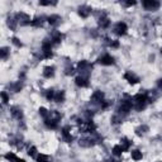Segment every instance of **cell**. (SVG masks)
I'll use <instances>...</instances> for the list:
<instances>
[{"label":"cell","mask_w":162,"mask_h":162,"mask_svg":"<svg viewBox=\"0 0 162 162\" xmlns=\"http://www.w3.org/2000/svg\"><path fill=\"white\" fill-rule=\"evenodd\" d=\"M44 124H46V127L48 129H56L57 125H58V122H56V120L51 119V118H46L44 119Z\"/></svg>","instance_id":"obj_12"},{"label":"cell","mask_w":162,"mask_h":162,"mask_svg":"<svg viewBox=\"0 0 162 162\" xmlns=\"http://www.w3.org/2000/svg\"><path fill=\"white\" fill-rule=\"evenodd\" d=\"M124 5L125 6H133V5H136V1H127V3H124Z\"/></svg>","instance_id":"obj_36"},{"label":"cell","mask_w":162,"mask_h":162,"mask_svg":"<svg viewBox=\"0 0 162 162\" xmlns=\"http://www.w3.org/2000/svg\"><path fill=\"white\" fill-rule=\"evenodd\" d=\"M113 155H115V156H122V153L124 152V149H123V147H122L120 144H117V146H114L113 147Z\"/></svg>","instance_id":"obj_18"},{"label":"cell","mask_w":162,"mask_h":162,"mask_svg":"<svg viewBox=\"0 0 162 162\" xmlns=\"http://www.w3.org/2000/svg\"><path fill=\"white\" fill-rule=\"evenodd\" d=\"M120 146L123 147V149L124 151H127V149H129V147L132 146V142L129 141L128 138H123L122 139V143H120Z\"/></svg>","instance_id":"obj_20"},{"label":"cell","mask_w":162,"mask_h":162,"mask_svg":"<svg viewBox=\"0 0 162 162\" xmlns=\"http://www.w3.org/2000/svg\"><path fill=\"white\" fill-rule=\"evenodd\" d=\"M75 84L77 85L79 87H86L89 85V79L87 76H84V75H80L75 79Z\"/></svg>","instance_id":"obj_6"},{"label":"cell","mask_w":162,"mask_h":162,"mask_svg":"<svg viewBox=\"0 0 162 162\" xmlns=\"http://www.w3.org/2000/svg\"><path fill=\"white\" fill-rule=\"evenodd\" d=\"M143 6H144L146 10L152 11V10L158 9V8H160V3L156 1V0H146V1H143Z\"/></svg>","instance_id":"obj_3"},{"label":"cell","mask_w":162,"mask_h":162,"mask_svg":"<svg viewBox=\"0 0 162 162\" xmlns=\"http://www.w3.org/2000/svg\"><path fill=\"white\" fill-rule=\"evenodd\" d=\"M161 53H162V48H161Z\"/></svg>","instance_id":"obj_39"},{"label":"cell","mask_w":162,"mask_h":162,"mask_svg":"<svg viewBox=\"0 0 162 162\" xmlns=\"http://www.w3.org/2000/svg\"><path fill=\"white\" fill-rule=\"evenodd\" d=\"M56 103H62V101L65 100V91H56L55 94V99H53Z\"/></svg>","instance_id":"obj_16"},{"label":"cell","mask_w":162,"mask_h":162,"mask_svg":"<svg viewBox=\"0 0 162 162\" xmlns=\"http://www.w3.org/2000/svg\"><path fill=\"white\" fill-rule=\"evenodd\" d=\"M11 42H13V44H15L17 47H22V42H20V41H19L17 37H13V38H11Z\"/></svg>","instance_id":"obj_31"},{"label":"cell","mask_w":162,"mask_h":162,"mask_svg":"<svg viewBox=\"0 0 162 162\" xmlns=\"http://www.w3.org/2000/svg\"><path fill=\"white\" fill-rule=\"evenodd\" d=\"M124 79L128 81L129 84H137V82H139V77L137 76L136 74H133L132 71H128V72H125L124 74Z\"/></svg>","instance_id":"obj_4"},{"label":"cell","mask_w":162,"mask_h":162,"mask_svg":"<svg viewBox=\"0 0 162 162\" xmlns=\"http://www.w3.org/2000/svg\"><path fill=\"white\" fill-rule=\"evenodd\" d=\"M39 5H42V6H51V5H56V3H51V1H39Z\"/></svg>","instance_id":"obj_32"},{"label":"cell","mask_w":162,"mask_h":162,"mask_svg":"<svg viewBox=\"0 0 162 162\" xmlns=\"http://www.w3.org/2000/svg\"><path fill=\"white\" fill-rule=\"evenodd\" d=\"M22 87H23L22 82H20V81H18V82H15L13 86H11V90H13L14 92H19L20 90H22Z\"/></svg>","instance_id":"obj_23"},{"label":"cell","mask_w":162,"mask_h":162,"mask_svg":"<svg viewBox=\"0 0 162 162\" xmlns=\"http://www.w3.org/2000/svg\"><path fill=\"white\" fill-rule=\"evenodd\" d=\"M157 86H158L160 89H162V79L158 80V82H157Z\"/></svg>","instance_id":"obj_37"},{"label":"cell","mask_w":162,"mask_h":162,"mask_svg":"<svg viewBox=\"0 0 162 162\" xmlns=\"http://www.w3.org/2000/svg\"><path fill=\"white\" fill-rule=\"evenodd\" d=\"M53 75H55V67L53 66H46L43 68V76L44 77L51 79V77H53Z\"/></svg>","instance_id":"obj_11"},{"label":"cell","mask_w":162,"mask_h":162,"mask_svg":"<svg viewBox=\"0 0 162 162\" xmlns=\"http://www.w3.org/2000/svg\"><path fill=\"white\" fill-rule=\"evenodd\" d=\"M1 99H3V104H8V101H9V96L5 91L1 92Z\"/></svg>","instance_id":"obj_30"},{"label":"cell","mask_w":162,"mask_h":162,"mask_svg":"<svg viewBox=\"0 0 162 162\" xmlns=\"http://www.w3.org/2000/svg\"><path fill=\"white\" fill-rule=\"evenodd\" d=\"M91 14V8L87 5H82L79 8V15L81 18H87Z\"/></svg>","instance_id":"obj_7"},{"label":"cell","mask_w":162,"mask_h":162,"mask_svg":"<svg viewBox=\"0 0 162 162\" xmlns=\"http://www.w3.org/2000/svg\"><path fill=\"white\" fill-rule=\"evenodd\" d=\"M17 23L18 22H17V19H15V18L14 19H10V18L8 19V26H9V28L11 31H14L15 28H17Z\"/></svg>","instance_id":"obj_22"},{"label":"cell","mask_w":162,"mask_h":162,"mask_svg":"<svg viewBox=\"0 0 162 162\" xmlns=\"http://www.w3.org/2000/svg\"><path fill=\"white\" fill-rule=\"evenodd\" d=\"M62 38H63V36L60 33V32H55L53 34H52V37H51V42L52 43H60L61 41H62Z\"/></svg>","instance_id":"obj_13"},{"label":"cell","mask_w":162,"mask_h":162,"mask_svg":"<svg viewBox=\"0 0 162 162\" xmlns=\"http://www.w3.org/2000/svg\"><path fill=\"white\" fill-rule=\"evenodd\" d=\"M15 19H17V22L20 23L22 26H27V24H31L32 23L31 18L28 17L26 13H23V11H20V13H18L17 15H15Z\"/></svg>","instance_id":"obj_2"},{"label":"cell","mask_w":162,"mask_h":162,"mask_svg":"<svg viewBox=\"0 0 162 162\" xmlns=\"http://www.w3.org/2000/svg\"><path fill=\"white\" fill-rule=\"evenodd\" d=\"M109 46H110L112 48H118L119 47V42H118V41H112V42L109 43Z\"/></svg>","instance_id":"obj_33"},{"label":"cell","mask_w":162,"mask_h":162,"mask_svg":"<svg viewBox=\"0 0 162 162\" xmlns=\"http://www.w3.org/2000/svg\"><path fill=\"white\" fill-rule=\"evenodd\" d=\"M143 155H142V152L139 149H134V151H132V158L134 161H141Z\"/></svg>","instance_id":"obj_19"},{"label":"cell","mask_w":162,"mask_h":162,"mask_svg":"<svg viewBox=\"0 0 162 162\" xmlns=\"http://www.w3.org/2000/svg\"><path fill=\"white\" fill-rule=\"evenodd\" d=\"M1 58L3 60H5L6 57H8V55H9V48H6V47H3L1 48Z\"/></svg>","instance_id":"obj_28"},{"label":"cell","mask_w":162,"mask_h":162,"mask_svg":"<svg viewBox=\"0 0 162 162\" xmlns=\"http://www.w3.org/2000/svg\"><path fill=\"white\" fill-rule=\"evenodd\" d=\"M28 155H29L31 157H33V158H37L38 155H37V148L36 147H31L29 151H28Z\"/></svg>","instance_id":"obj_24"},{"label":"cell","mask_w":162,"mask_h":162,"mask_svg":"<svg viewBox=\"0 0 162 162\" xmlns=\"http://www.w3.org/2000/svg\"><path fill=\"white\" fill-rule=\"evenodd\" d=\"M147 131H148V127H147V125H141V127H138V128L136 129V132H137V134H138V136L144 134V133L147 132Z\"/></svg>","instance_id":"obj_21"},{"label":"cell","mask_w":162,"mask_h":162,"mask_svg":"<svg viewBox=\"0 0 162 162\" xmlns=\"http://www.w3.org/2000/svg\"><path fill=\"white\" fill-rule=\"evenodd\" d=\"M112 120H113V123H119V122L122 120V118H120V117L119 115H114V117H113V118H112Z\"/></svg>","instance_id":"obj_35"},{"label":"cell","mask_w":162,"mask_h":162,"mask_svg":"<svg viewBox=\"0 0 162 162\" xmlns=\"http://www.w3.org/2000/svg\"><path fill=\"white\" fill-rule=\"evenodd\" d=\"M109 24H110V20H109L108 17H105V15L100 17V19H99V26H100L101 28H108Z\"/></svg>","instance_id":"obj_14"},{"label":"cell","mask_w":162,"mask_h":162,"mask_svg":"<svg viewBox=\"0 0 162 162\" xmlns=\"http://www.w3.org/2000/svg\"><path fill=\"white\" fill-rule=\"evenodd\" d=\"M39 114H41V115H42V117H43V118H44V119H46V118H47V117H48V115H50V112H48V110H47V109H46V108H39Z\"/></svg>","instance_id":"obj_27"},{"label":"cell","mask_w":162,"mask_h":162,"mask_svg":"<svg viewBox=\"0 0 162 162\" xmlns=\"http://www.w3.org/2000/svg\"><path fill=\"white\" fill-rule=\"evenodd\" d=\"M98 61H99V63L104 65V66H110V65L114 63V58L110 55H103L101 57H99Z\"/></svg>","instance_id":"obj_5"},{"label":"cell","mask_w":162,"mask_h":162,"mask_svg":"<svg viewBox=\"0 0 162 162\" xmlns=\"http://www.w3.org/2000/svg\"><path fill=\"white\" fill-rule=\"evenodd\" d=\"M47 20L50 24H52V26H56V24H58L61 22V17L60 15H51V17L47 18Z\"/></svg>","instance_id":"obj_15"},{"label":"cell","mask_w":162,"mask_h":162,"mask_svg":"<svg viewBox=\"0 0 162 162\" xmlns=\"http://www.w3.org/2000/svg\"><path fill=\"white\" fill-rule=\"evenodd\" d=\"M91 100H92V103H99V104H101L104 101V94L101 91H95L94 94L91 95Z\"/></svg>","instance_id":"obj_8"},{"label":"cell","mask_w":162,"mask_h":162,"mask_svg":"<svg viewBox=\"0 0 162 162\" xmlns=\"http://www.w3.org/2000/svg\"><path fill=\"white\" fill-rule=\"evenodd\" d=\"M5 158L8 160V161H10V162H13V161H17L18 160V157L14 155V153H11V152H9V153H6L5 155Z\"/></svg>","instance_id":"obj_26"},{"label":"cell","mask_w":162,"mask_h":162,"mask_svg":"<svg viewBox=\"0 0 162 162\" xmlns=\"http://www.w3.org/2000/svg\"><path fill=\"white\" fill-rule=\"evenodd\" d=\"M55 94H56V91H53V90H47V92H46V99L47 100H53L55 99Z\"/></svg>","instance_id":"obj_25"},{"label":"cell","mask_w":162,"mask_h":162,"mask_svg":"<svg viewBox=\"0 0 162 162\" xmlns=\"http://www.w3.org/2000/svg\"><path fill=\"white\" fill-rule=\"evenodd\" d=\"M43 22H44V18L43 17H37V18H34L33 20H32V26L33 27H42L43 26Z\"/></svg>","instance_id":"obj_17"},{"label":"cell","mask_w":162,"mask_h":162,"mask_svg":"<svg viewBox=\"0 0 162 162\" xmlns=\"http://www.w3.org/2000/svg\"><path fill=\"white\" fill-rule=\"evenodd\" d=\"M127 31H128V27L124 22H118L114 27V33L118 34V36H124L127 33Z\"/></svg>","instance_id":"obj_1"},{"label":"cell","mask_w":162,"mask_h":162,"mask_svg":"<svg viewBox=\"0 0 162 162\" xmlns=\"http://www.w3.org/2000/svg\"><path fill=\"white\" fill-rule=\"evenodd\" d=\"M95 142L96 141L94 138H82V139H80V146L81 147H85V148H89V147H91V146H94Z\"/></svg>","instance_id":"obj_9"},{"label":"cell","mask_w":162,"mask_h":162,"mask_svg":"<svg viewBox=\"0 0 162 162\" xmlns=\"http://www.w3.org/2000/svg\"><path fill=\"white\" fill-rule=\"evenodd\" d=\"M37 162H48V157L46 156V155H38V157H37Z\"/></svg>","instance_id":"obj_29"},{"label":"cell","mask_w":162,"mask_h":162,"mask_svg":"<svg viewBox=\"0 0 162 162\" xmlns=\"http://www.w3.org/2000/svg\"><path fill=\"white\" fill-rule=\"evenodd\" d=\"M10 113H11V115H13L15 119H22L23 118V112H22V109L18 108V107H11L10 108Z\"/></svg>","instance_id":"obj_10"},{"label":"cell","mask_w":162,"mask_h":162,"mask_svg":"<svg viewBox=\"0 0 162 162\" xmlns=\"http://www.w3.org/2000/svg\"><path fill=\"white\" fill-rule=\"evenodd\" d=\"M17 162H26V161H24V160H20V158H18V160H17Z\"/></svg>","instance_id":"obj_38"},{"label":"cell","mask_w":162,"mask_h":162,"mask_svg":"<svg viewBox=\"0 0 162 162\" xmlns=\"http://www.w3.org/2000/svg\"><path fill=\"white\" fill-rule=\"evenodd\" d=\"M65 74H66V75H72V74H74V68H72V67H66Z\"/></svg>","instance_id":"obj_34"}]
</instances>
